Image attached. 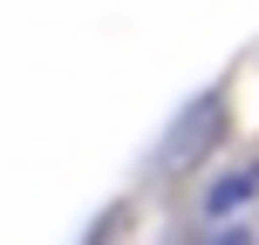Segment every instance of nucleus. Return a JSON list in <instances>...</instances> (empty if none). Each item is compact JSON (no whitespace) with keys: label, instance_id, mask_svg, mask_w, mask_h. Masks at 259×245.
Returning <instances> with one entry per match:
<instances>
[{"label":"nucleus","instance_id":"f257e3e1","mask_svg":"<svg viewBox=\"0 0 259 245\" xmlns=\"http://www.w3.org/2000/svg\"><path fill=\"white\" fill-rule=\"evenodd\" d=\"M219 136H225V103H219V95H205V103H191V109L178 116L170 143L157 150V170H164V177H184V170H191Z\"/></svg>","mask_w":259,"mask_h":245},{"label":"nucleus","instance_id":"f03ea898","mask_svg":"<svg viewBox=\"0 0 259 245\" xmlns=\"http://www.w3.org/2000/svg\"><path fill=\"white\" fill-rule=\"evenodd\" d=\"M252 191H259V164L246 170H232V177H219L205 191V218H225V211H239V205H252Z\"/></svg>","mask_w":259,"mask_h":245}]
</instances>
